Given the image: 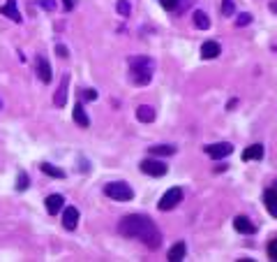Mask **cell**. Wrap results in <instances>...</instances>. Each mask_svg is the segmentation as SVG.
Returning a JSON list of instances; mask_svg holds the SVG:
<instances>
[{"mask_svg":"<svg viewBox=\"0 0 277 262\" xmlns=\"http://www.w3.org/2000/svg\"><path fill=\"white\" fill-rule=\"evenodd\" d=\"M76 225H79V209L65 207V214H62V227H65V230H76Z\"/></svg>","mask_w":277,"mask_h":262,"instance_id":"10","label":"cell"},{"mask_svg":"<svg viewBox=\"0 0 277 262\" xmlns=\"http://www.w3.org/2000/svg\"><path fill=\"white\" fill-rule=\"evenodd\" d=\"M72 116H74V123L79 125V128H88V125H90V118H88V114H86V109H83L81 102H76V105H74Z\"/></svg>","mask_w":277,"mask_h":262,"instance_id":"14","label":"cell"},{"mask_svg":"<svg viewBox=\"0 0 277 262\" xmlns=\"http://www.w3.org/2000/svg\"><path fill=\"white\" fill-rule=\"evenodd\" d=\"M192 21H194V26L199 28V31H208L210 28V19H208V14H206L203 9H196L194 16H192Z\"/></svg>","mask_w":277,"mask_h":262,"instance_id":"18","label":"cell"},{"mask_svg":"<svg viewBox=\"0 0 277 262\" xmlns=\"http://www.w3.org/2000/svg\"><path fill=\"white\" fill-rule=\"evenodd\" d=\"M159 5H162L164 9H169V12H173V9H178L180 0H159Z\"/></svg>","mask_w":277,"mask_h":262,"instance_id":"25","label":"cell"},{"mask_svg":"<svg viewBox=\"0 0 277 262\" xmlns=\"http://www.w3.org/2000/svg\"><path fill=\"white\" fill-rule=\"evenodd\" d=\"M148 153L150 155H173L176 153V147H171V144H159V147H150L148 149Z\"/></svg>","mask_w":277,"mask_h":262,"instance_id":"20","label":"cell"},{"mask_svg":"<svg viewBox=\"0 0 277 262\" xmlns=\"http://www.w3.org/2000/svg\"><path fill=\"white\" fill-rule=\"evenodd\" d=\"M37 5L42 9H46V12H53L56 9V0H37Z\"/></svg>","mask_w":277,"mask_h":262,"instance_id":"26","label":"cell"},{"mask_svg":"<svg viewBox=\"0 0 277 262\" xmlns=\"http://www.w3.org/2000/svg\"><path fill=\"white\" fill-rule=\"evenodd\" d=\"M139 167H141V172H143V174H148V177H164L166 170H169V167L159 160L157 155H155V158H146V160H141V165H139Z\"/></svg>","mask_w":277,"mask_h":262,"instance_id":"4","label":"cell"},{"mask_svg":"<svg viewBox=\"0 0 277 262\" xmlns=\"http://www.w3.org/2000/svg\"><path fill=\"white\" fill-rule=\"evenodd\" d=\"M0 109H2V102H0Z\"/></svg>","mask_w":277,"mask_h":262,"instance_id":"33","label":"cell"},{"mask_svg":"<svg viewBox=\"0 0 277 262\" xmlns=\"http://www.w3.org/2000/svg\"><path fill=\"white\" fill-rule=\"evenodd\" d=\"M249 23H252V14H249V12H243V14H238V19H236V26H238V28H245Z\"/></svg>","mask_w":277,"mask_h":262,"instance_id":"23","label":"cell"},{"mask_svg":"<svg viewBox=\"0 0 277 262\" xmlns=\"http://www.w3.org/2000/svg\"><path fill=\"white\" fill-rule=\"evenodd\" d=\"M35 70H37V77L44 81V84H49L53 79L51 75V65H49V61H46L44 56H37V61H35Z\"/></svg>","mask_w":277,"mask_h":262,"instance_id":"9","label":"cell"},{"mask_svg":"<svg viewBox=\"0 0 277 262\" xmlns=\"http://www.w3.org/2000/svg\"><path fill=\"white\" fill-rule=\"evenodd\" d=\"M42 172H44L46 177H53V179H62V177H65V172L60 170V167L49 165V162H44V165H42Z\"/></svg>","mask_w":277,"mask_h":262,"instance_id":"21","label":"cell"},{"mask_svg":"<svg viewBox=\"0 0 277 262\" xmlns=\"http://www.w3.org/2000/svg\"><path fill=\"white\" fill-rule=\"evenodd\" d=\"M56 51H58V56H60V58H67V46L58 44V46H56Z\"/></svg>","mask_w":277,"mask_h":262,"instance_id":"30","label":"cell"},{"mask_svg":"<svg viewBox=\"0 0 277 262\" xmlns=\"http://www.w3.org/2000/svg\"><path fill=\"white\" fill-rule=\"evenodd\" d=\"M104 193H106V197H111L116 202H129L134 197V190L125 181H111V184H106Z\"/></svg>","mask_w":277,"mask_h":262,"instance_id":"3","label":"cell"},{"mask_svg":"<svg viewBox=\"0 0 277 262\" xmlns=\"http://www.w3.org/2000/svg\"><path fill=\"white\" fill-rule=\"evenodd\" d=\"M62 209H65V197H62V195L56 193V195H49V197H46V211H49L51 216L60 214Z\"/></svg>","mask_w":277,"mask_h":262,"instance_id":"11","label":"cell"},{"mask_svg":"<svg viewBox=\"0 0 277 262\" xmlns=\"http://www.w3.org/2000/svg\"><path fill=\"white\" fill-rule=\"evenodd\" d=\"M270 9H273V12H277V0H273V2H270Z\"/></svg>","mask_w":277,"mask_h":262,"instance_id":"32","label":"cell"},{"mask_svg":"<svg viewBox=\"0 0 277 262\" xmlns=\"http://www.w3.org/2000/svg\"><path fill=\"white\" fill-rule=\"evenodd\" d=\"M136 118L141 123H153L155 121V109L150 107V105H139L136 107Z\"/></svg>","mask_w":277,"mask_h":262,"instance_id":"16","label":"cell"},{"mask_svg":"<svg viewBox=\"0 0 277 262\" xmlns=\"http://www.w3.org/2000/svg\"><path fill=\"white\" fill-rule=\"evenodd\" d=\"M67 86H69V75H62L58 84V91L53 95V105L56 107H65V102H67Z\"/></svg>","mask_w":277,"mask_h":262,"instance_id":"8","label":"cell"},{"mask_svg":"<svg viewBox=\"0 0 277 262\" xmlns=\"http://www.w3.org/2000/svg\"><path fill=\"white\" fill-rule=\"evenodd\" d=\"M95 98H97V91H92V88L83 91V100H95Z\"/></svg>","mask_w":277,"mask_h":262,"instance_id":"29","label":"cell"},{"mask_svg":"<svg viewBox=\"0 0 277 262\" xmlns=\"http://www.w3.org/2000/svg\"><path fill=\"white\" fill-rule=\"evenodd\" d=\"M263 204H266L270 216L277 218V181L270 186V188H266V193H263Z\"/></svg>","mask_w":277,"mask_h":262,"instance_id":"7","label":"cell"},{"mask_svg":"<svg viewBox=\"0 0 277 262\" xmlns=\"http://www.w3.org/2000/svg\"><path fill=\"white\" fill-rule=\"evenodd\" d=\"M263 158V144H252L243 151V160H261Z\"/></svg>","mask_w":277,"mask_h":262,"instance_id":"17","label":"cell"},{"mask_svg":"<svg viewBox=\"0 0 277 262\" xmlns=\"http://www.w3.org/2000/svg\"><path fill=\"white\" fill-rule=\"evenodd\" d=\"M233 12H236L233 0H222V14H224V16H233Z\"/></svg>","mask_w":277,"mask_h":262,"instance_id":"24","label":"cell"},{"mask_svg":"<svg viewBox=\"0 0 277 262\" xmlns=\"http://www.w3.org/2000/svg\"><path fill=\"white\" fill-rule=\"evenodd\" d=\"M233 227H236L240 234H252V232L256 230L254 223H252L247 216H236V221H233Z\"/></svg>","mask_w":277,"mask_h":262,"instance_id":"15","label":"cell"},{"mask_svg":"<svg viewBox=\"0 0 277 262\" xmlns=\"http://www.w3.org/2000/svg\"><path fill=\"white\" fill-rule=\"evenodd\" d=\"M222 54V46L217 44V42H203V46H201V58L203 61H213V58H217V56Z\"/></svg>","mask_w":277,"mask_h":262,"instance_id":"13","label":"cell"},{"mask_svg":"<svg viewBox=\"0 0 277 262\" xmlns=\"http://www.w3.org/2000/svg\"><path fill=\"white\" fill-rule=\"evenodd\" d=\"M74 0H62V9H65V12H69V9H74Z\"/></svg>","mask_w":277,"mask_h":262,"instance_id":"31","label":"cell"},{"mask_svg":"<svg viewBox=\"0 0 277 262\" xmlns=\"http://www.w3.org/2000/svg\"><path fill=\"white\" fill-rule=\"evenodd\" d=\"M120 234H125L129 239H141L148 248H159L162 244V234H159L157 225L153 223L148 216H139V214H132V216H125L118 225Z\"/></svg>","mask_w":277,"mask_h":262,"instance_id":"1","label":"cell"},{"mask_svg":"<svg viewBox=\"0 0 277 262\" xmlns=\"http://www.w3.org/2000/svg\"><path fill=\"white\" fill-rule=\"evenodd\" d=\"M206 153H208L213 160H222V158H226V155L233 153V144H229V142L210 144V147H206Z\"/></svg>","mask_w":277,"mask_h":262,"instance_id":"6","label":"cell"},{"mask_svg":"<svg viewBox=\"0 0 277 262\" xmlns=\"http://www.w3.org/2000/svg\"><path fill=\"white\" fill-rule=\"evenodd\" d=\"M171 262H180L183 258H185V244L183 241H178V244H173L171 248H169V255H166Z\"/></svg>","mask_w":277,"mask_h":262,"instance_id":"19","label":"cell"},{"mask_svg":"<svg viewBox=\"0 0 277 262\" xmlns=\"http://www.w3.org/2000/svg\"><path fill=\"white\" fill-rule=\"evenodd\" d=\"M116 9H118V12H120L123 16H127V14H129V2H127V0H118Z\"/></svg>","mask_w":277,"mask_h":262,"instance_id":"27","label":"cell"},{"mask_svg":"<svg viewBox=\"0 0 277 262\" xmlns=\"http://www.w3.org/2000/svg\"><path fill=\"white\" fill-rule=\"evenodd\" d=\"M30 186V179H28V174L26 172H21L19 177H16V190H26Z\"/></svg>","mask_w":277,"mask_h":262,"instance_id":"22","label":"cell"},{"mask_svg":"<svg viewBox=\"0 0 277 262\" xmlns=\"http://www.w3.org/2000/svg\"><path fill=\"white\" fill-rule=\"evenodd\" d=\"M153 70H155V63L150 61V58H143V56H132V58H129V79H132L136 86L150 84Z\"/></svg>","mask_w":277,"mask_h":262,"instance_id":"2","label":"cell"},{"mask_svg":"<svg viewBox=\"0 0 277 262\" xmlns=\"http://www.w3.org/2000/svg\"><path fill=\"white\" fill-rule=\"evenodd\" d=\"M268 258L277 260V239H273V241L268 244Z\"/></svg>","mask_w":277,"mask_h":262,"instance_id":"28","label":"cell"},{"mask_svg":"<svg viewBox=\"0 0 277 262\" xmlns=\"http://www.w3.org/2000/svg\"><path fill=\"white\" fill-rule=\"evenodd\" d=\"M180 202H183V190L173 186V188H169V190H166V193L162 195V200H159L157 207L162 209V211H171V209L178 207Z\"/></svg>","mask_w":277,"mask_h":262,"instance_id":"5","label":"cell"},{"mask_svg":"<svg viewBox=\"0 0 277 262\" xmlns=\"http://www.w3.org/2000/svg\"><path fill=\"white\" fill-rule=\"evenodd\" d=\"M0 14L7 16V19H12V21H16V23H21V21H23L21 12L16 9V0H7V2H5V5L0 7Z\"/></svg>","mask_w":277,"mask_h":262,"instance_id":"12","label":"cell"}]
</instances>
